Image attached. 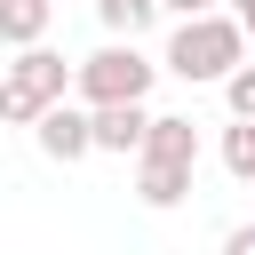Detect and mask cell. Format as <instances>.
<instances>
[{"mask_svg": "<svg viewBox=\"0 0 255 255\" xmlns=\"http://www.w3.org/2000/svg\"><path fill=\"white\" fill-rule=\"evenodd\" d=\"M231 64H247V32H239L231 16H215V8H207V16H183V24H175V40H167V64H159V72H175V80H191V88H199V80H223Z\"/></svg>", "mask_w": 255, "mask_h": 255, "instance_id": "6da1fadb", "label": "cell"}, {"mask_svg": "<svg viewBox=\"0 0 255 255\" xmlns=\"http://www.w3.org/2000/svg\"><path fill=\"white\" fill-rule=\"evenodd\" d=\"M72 96V64L56 56V48H16V64L0 72V120L8 128H32L48 104H64Z\"/></svg>", "mask_w": 255, "mask_h": 255, "instance_id": "7a4b0ae2", "label": "cell"}, {"mask_svg": "<svg viewBox=\"0 0 255 255\" xmlns=\"http://www.w3.org/2000/svg\"><path fill=\"white\" fill-rule=\"evenodd\" d=\"M151 72H159V64H143L135 40H112V48H96L88 64H72V88H80L88 112H104V104H143V96H151Z\"/></svg>", "mask_w": 255, "mask_h": 255, "instance_id": "3957f363", "label": "cell"}, {"mask_svg": "<svg viewBox=\"0 0 255 255\" xmlns=\"http://www.w3.org/2000/svg\"><path fill=\"white\" fill-rule=\"evenodd\" d=\"M32 135H40V151L48 159H88L96 143H88V112L80 104H48L40 120H32Z\"/></svg>", "mask_w": 255, "mask_h": 255, "instance_id": "277c9868", "label": "cell"}, {"mask_svg": "<svg viewBox=\"0 0 255 255\" xmlns=\"http://www.w3.org/2000/svg\"><path fill=\"white\" fill-rule=\"evenodd\" d=\"M135 159H175V167H199V128L183 112H151L143 120V151Z\"/></svg>", "mask_w": 255, "mask_h": 255, "instance_id": "5b68a950", "label": "cell"}, {"mask_svg": "<svg viewBox=\"0 0 255 255\" xmlns=\"http://www.w3.org/2000/svg\"><path fill=\"white\" fill-rule=\"evenodd\" d=\"M143 104H104V112H88V143L96 151H143Z\"/></svg>", "mask_w": 255, "mask_h": 255, "instance_id": "8992f818", "label": "cell"}, {"mask_svg": "<svg viewBox=\"0 0 255 255\" xmlns=\"http://www.w3.org/2000/svg\"><path fill=\"white\" fill-rule=\"evenodd\" d=\"M135 199H143V207H183V199H191V167H175V159H135Z\"/></svg>", "mask_w": 255, "mask_h": 255, "instance_id": "52a82bcc", "label": "cell"}, {"mask_svg": "<svg viewBox=\"0 0 255 255\" xmlns=\"http://www.w3.org/2000/svg\"><path fill=\"white\" fill-rule=\"evenodd\" d=\"M48 16H56V0H0V40L8 48H40Z\"/></svg>", "mask_w": 255, "mask_h": 255, "instance_id": "ba28073f", "label": "cell"}, {"mask_svg": "<svg viewBox=\"0 0 255 255\" xmlns=\"http://www.w3.org/2000/svg\"><path fill=\"white\" fill-rule=\"evenodd\" d=\"M96 16H104V32H112V40H135V32L159 16V0H96Z\"/></svg>", "mask_w": 255, "mask_h": 255, "instance_id": "9c48e42d", "label": "cell"}, {"mask_svg": "<svg viewBox=\"0 0 255 255\" xmlns=\"http://www.w3.org/2000/svg\"><path fill=\"white\" fill-rule=\"evenodd\" d=\"M223 167H231L239 183H255V120H231V128H223Z\"/></svg>", "mask_w": 255, "mask_h": 255, "instance_id": "30bf717a", "label": "cell"}, {"mask_svg": "<svg viewBox=\"0 0 255 255\" xmlns=\"http://www.w3.org/2000/svg\"><path fill=\"white\" fill-rule=\"evenodd\" d=\"M223 104H231V120H255V64L223 72Z\"/></svg>", "mask_w": 255, "mask_h": 255, "instance_id": "8fae6325", "label": "cell"}, {"mask_svg": "<svg viewBox=\"0 0 255 255\" xmlns=\"http://www.w3.org/2000/svg\"><path fill=\"white\" fill-rule=\"evenodd\" d=\"M223 255H255V223H231L223 231Z\"/></svg>", "mask_w": 255, "mask_h": 255, "instance_id": "7c38bea8", "label": "cell"}, {"mask_svg": "<svg viewBox=\"0 0 255 255\" xmlns=\"http://www.w3.org/2000/svg\"><path fill=\"white\" fill-rule=\"evenodd\" d=\"M159 8H175V16H207L215 0H159Z\"/></svg>", "mask_w": 255, "mask_h": 255, "instance_id": "4fadbf2b", "label": "cell"}, {"mask_svg": "<svg viewBox=\"0 0 255 255\" xmlns=\"http://www.w3.org/2000/svg\"><path fill=\"white\" fill-rule=\"evenodd\" d=\"M231 24H239V32H255V0H231Z\"/></svg>", "mask_w": 255, "mask_h": 255, "instance_id": "5bb4252c", "label": "cell"}]
</instances>
